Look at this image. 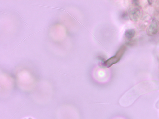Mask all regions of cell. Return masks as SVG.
I'll use <instances>...</instances> for the list:
<instances>
[{
  "label": "cell",
  "instance_id": "cell-1",
  "mask_svg": "<svg viewBox=\"0 0 159 119\" xmlns=\"http://www.w3.org/2000/svg\"><path fill=\"white\" fill-rule=\"evenodd\" d=\"M126 46L125 45L121 46L115 55L104 61L102 65L105 67L108 68L118 62L126 51Z\"/></svg>",
  "mask_w": 159,
  "mask_h": 119
},
{
  "label": "cell",
  "instance_id": "cell-2",
  "mask_svg": "<svg viewBox=\"0 0 159 119\" xmlns=\"http://www.w3.org/2000/svg\"><path fill=\"white\" fill-rule=\"evenodd\" d=\"M143 14L142 10L140 7H135L129 10V15L132 21L134 22H137L141 18Z\"/></svg>",
  "mask_w": 159,
  "mask_h": 119
},
{
  "label": "cell",
  "instance_id": "cell-3",
  "mask_svg": "<svg viewBox=\"0 0 159 119\" xmlns=\"http://www.w3.org/2000/svg\"><path fill=\"white\" fill-rule=\"evenodd\" d=\"M159 30V21L156 19H152L147 29L146 33L149 36L155 35Z\"/></svg>",
  "mask_w": 159,
  "mask_h": 119
},
{
  "label": "cell",
  "instance_id": "cell-4",
  "mask_svg": "<svg viewBox=\"0 0 159 119\" xmlns=\"http://www.w3.org/2000/svg\"><path fill=\"white\" fill-rule=\"evenodd\" d=\"M136 34V31L134 29H128L124 33V38L126 40L130 41L134 37Z\"/></svg>",
  "mask_w": 159,
  "mask_h": 119
},
{
  "label": "cell",
  "instance_id": "cell-5",
  "mask_svg": "<svg viewBox=\"0 0 159 119\" xmlns=\"http://www.w3.org/2000/svg\"><path fill=\"white\" fill-rule=\"evenodd\" d=\"M25 119H33V118H25Z\"/></svg>",
  "mask_w": 159,
  "mask_h": 119
},
{
  "label": "cell",
  "instance_id": "cell-6",
  "mask_svg": "<svg viewBox=\"0 0 159 119\" xmlns=\"http://www.w3.org/2000/svg\"><path fill=\"white\" fill-rule=\"evenodd\" d=\"M115 119H120V118H117Z\"/></svg>",
  "mask_w": 159,
  "mask_h": 119
}]
</instances>
